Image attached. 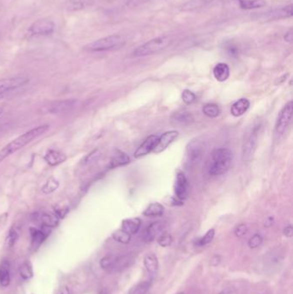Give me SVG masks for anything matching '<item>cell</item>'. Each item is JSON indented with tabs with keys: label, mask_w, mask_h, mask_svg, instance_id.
Here are the masks:
<instances>
[{
	"label": "cell",
	"mask_w": 293,
	"mask_h": 294,
	"mask_svg": "<svg viewBox=\"0 0 293 294\" xmlns=\"http://www.w3.org/2000/svg\"><path fill=\"white\" fill-rule=\"evenodd\" d=\"M214 236H215V230L214 229L208 230L204 236H202V238L198 239L197 245L198 246H204V245L210 244L212 241V239L214 238Z\"/></svg>",
	"instance_id": "cell-37"
},
{
	"label": "cell",
	"mask_w": 293,
	"mask_h": 294,
	"mask_svg": "<svg viewBox=\"0 0 293 294\" xmlns=\"http://www.w3.org/2000/svg\"><path fill=\"white\" fill-rule=\"evenodd\" d=\"M113 238L116 240V242H120L123 244H128L131 240V235L128 232H126L125 230H117L113 233Z\"/></svg>",
	"instance_id": "cell-32"
},
{
	"label": "cell",
	"mask_w": 293,
	"mask_h": 294,
	"mask_svg": "<svg viewBox=\"0 0 293 294\" xmlns=\"http://www.w3.org/2000/svg\"><path fill=\"white\" fill-rule=\"evenodd\" d=\"M242 9L253 10L266 6L265 0H236Z\"/></svg>",
	"instance_id": "cell-27"
},
{
	"label": "cell",
	"mask_w": 293,
	"mask_h": 294,
	"mask_svg": "<svg viewBox=\"0 0 293 294\" xmlns=\"http://www.w3.org/2000/svg\"><path fill=\"white\" fill-rule=\"evenodd\" d=\"M58 182L55 180L54 178H50L48 181L46 182L45 185L42 187V192L46 194L52 193L54 192L55 190H57L58 188Z\"/></svg>",
	"instance_id": "cell-35"
},
{
	"label": "cell",
	"mask_w": 293,
	"mask_h": 294,
	"mask_svg": "<svg viewBox=\"0 0 293 294\" xmlns=\"http://www.w3.org/2000/svg\"><path fill=\"white\" fill-rule=\"evenodd\" d=\"M120 264L119 258L114 256V254H108L102 258L100 260V266H101L102 270L108 272H111L113 270H116V268H118Z\"/></svg>",
	"instance_id": "cell-20"
},
{
	"label": "cell",
	"mask_w": 293,
	"mask_h": 294,
	"mask_svg": "<svg viewBox=\"0 0 293 294\" xmlns=\"http://www.w3.org/2000/svg\"><path fill=\"white\" fill-rule=\"evenodd\" d=\"M232 150L228 148H217L212 152L211 161L208 166V172L211 176H221L229 170L232 164Z\"/></svg>",
	"instance_id": "cell-2"
},
{
	"label": "cell",
	"mask_w": 293,
	"mask_h": 294,
	"mask_svg": "<svg viewBox=\"0 0 293 294\" xmlns=\"http://www.w3.org/2000/svg\"><path fill=\"white\" fill-rule=\"evenodd\" d=\"M293 34L292 30L290 28V30L287 31L286 34H284V39L287 42H292Z\"/></svg>",
	"instance_id": "cell-48"
},
{
	"label": "cell",
	"mask_w": 293,
	"mask_h": 294,
	"mask_svg": "<svg viewBox=\"0 0 293 294\" xmlns=\"http://www.w3.org/2000/svg\"><path fill=\"white\" fill-rule=\"evenodd\" d=\"M248 232V227L245 224H239L238 226H236L235 230V235L238 238H242V236L246 235Z\"/></svg>",
	"instance_id": "cell-44"
},
{
	"label": "cell",
	"mask_w": 293,
	"mask_h": 294,
	"mask_svg": "<svg viewBox=\"0 0 293 294\" xmlns=\"http://www.w3.org/2000/svg\"><path fill=\"white\" fill-rule=\"evenodd\" d=\"M55 30V24L48 19H39L34 22L28 28V33L34 36H48Z\"/></svg>",
	"instance_id": "cell-7"
},
{
	"label": "cell",
	"mask_w": 293,
	"mask_h": 294,
	"mask_svg": "<svg viewBox=\"0 0 293 294\" xmlns=\"http://www.w3.org/2000/svg\"><path fill=\"white\" fill-rule=\"evenodd\" d=\"M173 242V238L170 234H164L158 240V244L161 247H168Z\"/></svg>",
	"instance_id": "cell-41"
},
{
	"label": "cell",
	"mask_w": 293,
	"mask_h": 294,
	"mask_svg": "<svg viewBox=\"0 0 293 294\" xmlns=\"http://www.w3.org/2000/svg\"><path fill=\"white\" fill-rule=\"evenodd\" d=\"M178 135H179V132L178 131H174V130L164 132L161 137H159L158 142L156 148L153 150V152L154 154H160V152L166 150L167 147L172 142H174V140L178 138Z\"/></svg>",
	"instance_id": "cell-13"
},
{
	"label": "cell",
	"mask_w": 293,
	"mask_h": 294,
	"mask_svg": "<svg viewBox=\"0 0 293 294\" xmlns=\"http://www.w3.org/2000/svg\"><path fill=\"white\" fill-rule=\"evenodd\" d=\"M57 294H70V289L68 288V286H63L60 288H58V292H57Z\"/></svg>",
	"instance_id": "cell-49"
},
{
	"label": "cell",
	"mask_w": 293,
	"mask_h": 294,
	"mask_svg": "<svg viewBox=\"0 0 293 294\" xmlns=\"http://www.w3.org/2000/svg\"><path fill=\"white\" fill-rule=\"evenodd\" d=\"M126 39L120 34H111L101 39L94 40L84 46L86 52H104L124 46Z\"/></svg>",
	"instance_id": "cell-3"
},
{
	"label": "cell",
	"mask_w": 293,
	"mask_h": 294,
	"mask_svg": "<svg viewBox=\"0 0 293 294\" xmlns=\"http://www.w3.org/2000/svg\"><path fill=\"white\" fill-rule=\"evenodd\" d=\"M144 265L147 271L152 274H155L158 270V260L154 254H148L144 258Z\"/></svg>",
	"instance_id": "cell-24"
},
{
	"label": "cell",
	"mask_w": 293,
	"mask_h": 294,
	"mask_svg": "<svg viewBox=\"0 0 293 294\" xmlns=\"http://www.w3.org/2000/svg\"><path fill=\"white\" fill-rule=\"evenodd\" d=\"M210 0H188L180 6V10L182 12H192L206 6Z\"/></svg>",
	"instance_id": "cell-26"
},
{
	"label": "cell",
	"mask_w": 293,
	"mask_h": 294,
	"mask_svg": "<svg viewBox=\"0 0 293 294\" xmlns=\"http://www.w3.org/2000/svg\"><path fill=\"white\" fill-rule=\"evenodd\" d=\"M182 98L186 104H192L196 100V96L190 90H184L182 94Z\"/></svg>",
	"instance_id": "cell-38"
},
{
	"label": "cell",
	"mask_w": 293,
	"mask_h": 294,
	"mask_svg": "<svg viewBox=\"0 0 293 294\" xmlns=\"http://www.w3.org/2000/svg\"><path fill=\"white\" fill-rule=\"evenodd\" d=\"M292 112L293 102L292 101H290L284 105V108L278 114V119L276 120V125H275V130L277 134H283L286 132V130L292 122Z\"/></svg>",
	"instance_id": "cell-8"
},
{
	"label": "cell",
	"mask_w": 293,
	"mask_h": 294,
	"mask_svg": "<svg viewBox=\"0 0 293 294\" xmlns=\"http://www.w3.org/2000/svg\"><path fill=\"white\" fill-rule=\"evenodd\" d=\"M2 114H3V110H2V108H0V116H2Z\"/></svg>",
	"instance_id": "cell-52"
},
{
	"label": "cell",
	"mask_w": 293,
	"mask_h": 294,
	"mask_svg": "<svg viewBox=\"0 0 293 294\" xmlns=\"http://www.w3.org/2000/svg\"><path fill=\"white\" fill-rule=\"evenodd\" d=\"M202 112L209 118H216L220 116V108L214 104H206L202 107Z\"/></svg>",
	"instance_id": "cell-30"
},
{
	"label": "cell",
	"mask_w": 293,
	"mask_h": 294,
	"mask_svg": "<svg viewBox=\"0 0 293 294\" xmlns=\"http://www.w3.org/2000/svg\"><path fill=\"white\" fill-rule=\"evenodd\" d=\"M250 102L246 98H241L238 101L236 102L234 104L232 105L230 108V113L232 116L235 117H239L244 114L250 108Z\"/></svg>",
	"instance_id": "cell-18"
},
{
	"label": "cell",
	"mask_w": 293,
	"mask_h": 294,
	"mask_svg": "<svg viewBox=\"0 0 293 294\" xmlns=\"http://www.w3.org/2000/svg\"><path fill=\"white\" fill-rule=\"evenodd\" d=\"M272 224H274V218L272 217H268L266 218V220H265V223H264V226L265 227H271L272 226Z\"/></svg>",
	"instance_id": "cell-50"
},
{
	"label": "cell",
	"mask_w": 293,
	"mask_h": 294,
	"mask_svg": "<svg viewBox=\"0 0 293 294\" xmlns=\"http://www.w3.org/2000/svg\"><path fill=\"white\" fill-rule=\"evenodd\" d=\"M230 294L227 291H222V292H220V294Z\"/></svg>",
	"instance_id": "cell-51"
},
{
	"label": "cell",
	"mask_w": 293,
	"mask_h": 294,
	"mask_svg": "<svg viewBox=\"0 0 293 294\" xmlns=\"http://www.w3.org/2000/svg\"><path fill=\"white\" fill-rule=\"evenodd\" d=\"M10 283V264L6 260H4L0 264V286L7 288Z\"/></svg>",
	"instance_id": "cell-23"
},
{
	"label": "cell",
	"mask_w": 293,
	"mask_h": 294,
	"mask_svg": "<svg viewBox=\"0 0 293 294\" xmlns=\"http://www.w3.org/2000/svg\"><path fill=\"white\" fill-rule=\"evenodd\" d=\"M174 194L179 200L182 202L188 197L190 184L186 176L182 172H178L174 185Z\"/></svg>",
	"instance_id": "cell-10"
},
{
	"label": "cell",
	"mask_w": 293,
	"mask_h": 294,
	"mask_svg": "<svg viewBox=\"0 0 293 294\" xmlns=\"http://www.w3.org/2000/svg\"><path fill=\"white\" fill-rule=\"evenodd\" d=\"M141 226L140 218H128L122 221V230L130 235H134L138 232Z\"/></svg>",
	"instance_id": "cell-21"
},
{
	"label": "cell",
	"mask_w": 293,
	"mask_h": 294,
	"mask_svg": "<svg viewBox=\"0 0 293 294\" xmlns=\"http://www.w3.org/2000/svg\"><path fill=\"white\" fill-rule=\"evenodd\" d=\"M164 208L162 204L153 202L148 206V208L144 211L143 214L146 217H160L164 214Z\"/></svg>",
	"instance_id": "cell-25"
},
{
	"label": "cell",
	"mask_w": 293,
	"mask_h": 294,
	"mask_svg": "<svg viewBox=\"0 0 293 294\" xmlns=\"http://www.w3.org/2000/svg\"><path fill=\"white\" fill-rule=\"evenodd\" d=\"M100 156H101V152H99V150H95L86 156V160H84V164L95 162L96 160H98Z\"/></svg>",
	"instance_id": "cell-42"
},
{
	"label": "cell",
	"mask_w": 293,
	"mask_h": 294,
	"mask_svg": "<svg viewBox=\"0 0 293 294\" xmlns=\"http://www.w3.org/2000/svg\"><path fill=\"white\" fill-rule=\"evenodd\" d=\"M30 232L32 244L34 246V248H38L48 235V232H45L44 230H38V229H31Z\"/></svg>",
	"instance_id": "cell-28"
},
{
	"label": "cell",
	"mask_w": 293,
	"mask_h": 294,
	"mask_svg": "<svg viewBox=\"0 0 293 294\" xmlns=\"http://www.w3.org/2000/svg\"><path fill=\"white\" fill-rule=\"evenodd\" d=\"M158 135H150L135 152V158H140L142 156H146L150 152H153V150L156 148L158 142Z\"/></svg>",
	"instance_id": "cell-12"
},
{
	"label": "cell",
	"mask_w": 293,
	"mask_h": 294,
	"mask_svg": "<svg viewBox=\"0 0 293 294\" xmlns=\"http://www.w3.org/2000/svg\"><path fill=\"white\" fill-rule=\"evenodd\" d=\"M283 233H284V235L287 238H292L293 235V228L290 224L289 226H287L286 228H284V230H283Z\"/></svg>",
	"instance_id": "cell-46"
},
{
	"label": "cell",
	"mask_w": 293,
	"mask_h": 294,
	"mask_svg": "<svg viewBox=\"0 0 293 294\" xmlns=\"http://www.w3.org/2000/svg\"><path fill=\"white\" fill-rule=\"evenodd\" d=\"M150 288V282H143L138 283L129 291L128 294H146Z\"/></svg>",
	"instance_id": "cell-33"
},
{
	"label": "cell",
	"mask_w": 293,
	"mask_h": 294,
	"mask_svg": "<svg viewBox=\"0 0 293 294\" xmlns=\"http://www.w3.org/2000/svg\"><path fill=\"white\" fill-rule=\"evenodd\" d=\"M293 15L292 4H289L283 8L272 10V12H268L265 18L269 20H278V19L289 18Z\"/></svg>",
	"instance_id": "cell-15"
},
{
	"label": "cell",
	"mask_w": 293,
	"mask_h": 294,
	"mask_svg": "<svg viewBox=\"0 0 293 294\" xmlns=\"http://www.w3.org/2000/svg\"><path fill=\"white\" fill-rule=\"evenodd\" d=\"M282 258L280 256H278L277 254H274V256H270L268 258V264H270V266H276L280 264Z\"/></svg>",
	"instance_id": "cell-45"
},
{
	"label": "cell",
	"mask_w": 293,
	"mask_h": 294,
	"mask_svg": "<svg viewBox=\"0 0 293 294\" xmlns=\"http://www.w3.org/2000/svg\"><path fill=\"white\" fill-rule=\"evenodd\" d=\"M178 294H186L185 292H179Z\"/></svg>",
	"instance_id": "cell-53"
},
{
	"label": "cell",
	"mask_w": 293,
	"mask_h": 294,
	"mask_svg": "<svg viewBox=\"0 0 293 294\" xmlns=\"http://www.w3.org/2000/svg\"><path fill=\"white\" fill-rule=\"evenodd\" d=\"M40 221L44 226L54 228L58 226L60 218L52 212H45L40 216Z\"/></svg>",
	"instance_id": "cell-29"
},
{
	"label": "cell",
	"mask_w": 293,
	"mask_h": 294,
	"mask_svg": "<svg viewBox=\"0 0 293 294\" xmlns=\"http://www.w3.org/2000/svg\"><path fill=\"white\" fill-rule=\"evenodd\" d=\"M78 102L76 101V99H66V100L54 102L48 107V112L54 114L68 113L74 110L76 107Z\"/></svg>",
	"instance_id": "cell-11"
},
{
	"label": "cell",
	"mask_w": 293,
	"mask_h": 294,
	"mask_svg": "<svg viewBox=\"0 0 293 294\" xmlns=\"http://www.w3.org/2000/svg\"><path fill=\"white\" fill-rule=\"evenodd\" d=\"M94 4V0H66V8L70 12H78Z\"/></svg>",
	"instance_id": "cell-17"
},
{
	"label": "cell",
	"mask_w": 293,
	"mask_h": 294,
	"mask_svg": "<svg viewBox=\"0 0 293 294\" xmlns=\"http://www.w3.org/2000/svg\"><path fill=\"white\" fill-rule=\"evenodd\" d=\"M49 130L48 125H42L34 128L28 130L27 132L22 134L18 136V138L10 141L9 144L3 147L0 150V162H3L4 160L7 158L8 156L12 155L19 150L22 149L27 144L31 143L32 141L36 140V138L40 137L42 135L46 134Z\"/></svg>",
	"instance_id": "cell-1"
},
{
	"label": "cell",
	"mask_w": 293,
	"mask_h": 294,
	"mask_svg": "<svg viewBox=\"0 0 293 294\" xmlns=\"http://www.w3.org/2000/svg\"><path fill=\"white\" fill-rule=\"evenodd\" d=\"M259 126H256L251 129L250 132L245 137L242 148V155L244 161H248L253 156L254 152L256 150L257 143H258V134H259Z\"/></svg>",
	"instance_id": "cell-6"
},
{
	"label": "cell",
	"mask_w": 293,
	"mask_h": 294,
	"mask_svg": "<svg viewBox=\"0 0 293 294\" xmlns=\"http://www.w3.org/2000/svg\"><path fill=\"white\" fill-rule=\"evenodd\" d=\"M174 120L178 122L182 123V124H188V123L192 122V116L190 112L182 111V112H178V113L176 114Z\"/></svg>",
	"instance_id": "cell-36"
},
{
	"label": "cell",
	"mask_w": 293,
	"mask_h": 294,
	"mask_svg": "<svg viewBox=\"0 0 293 294\" xmlns=\"http://www.w3.org/2000/svg\"><path fill=\"white\" fill-rule=\"evenodd\" d=\"M30 82L27 78L12 77L0 80V96L26 86Z\"/></svg>",
	"instance_id": "cell-9"
},
{
	"label": "cell",
	"mask_w": 293,
	"mask_h": 294,
	"mask_svg": "<svg viewBox=\"0 0 293 294\" xmlns=\"http://www.w3.org/2000/svg\"><path fill=\"white\" fill-rule=\"evenodd\" d=\"M68 158L66 154H62L58 150H48L46 155L44 156V160L50 166H57L64 162Z\"/></svg>",
	"instance_id": "cell-16"
},
{
	"label": "cell",
	"mask_w": 293,
	"mask_h": 294,
	"mask_svg": "<svg viewBox=\"0 0 293 294\" xmlns=\"http://www.w3.org/2000/svg\"><path fill=\"white\" fill-rule=\"evenodd\" d=\"M19 235L18 230L15 228H12L10 230L6 239V248H12L13 246L16 244V241L18 240Z\"/></svg>",
	"instance_id": "cell-34"
},
{
	"label": "cell",
	"mask_w": 293,
	"mask_h": 294,
	"mask_svg": "<svg viewBox=\"0 0 293 294\" xmlns=\"http://www.w3.org/2000/svg\"><path fill=\"white\" fill-rule=\"evenodd\" d=\"M226 51L229 54L230 56H232V57H235V56H238V48L234 45L233 43H228L227 45H226Z\"/></svg>",
	"instance_id": "cell-43"
},
{
	"label": "cell",
	"mask_w": 293,
	"mask_h": 294,
	"mask_svg": "<svg viewBox=\"0 0 293 294\" xmlns=\"http://www.w3.org/2000/svg\"><path fill=\"white\" fill-rule=\"evenodd\" d=\"M68 212H69V208H68V206L58 204L54 208V214L60 218H63L66 217V215L68 214Z\"/></svg>",
	"instance_id": "cell-40"
},
{
	"label": "cell",
	"mask_w": 293,
	"mask_h": 294,
	"mask_svg": "<svg viewBox=\"0 0 293 294\" xmlns=\"http://www.w3.org/2000/svg\"><path fill=\"white\" fill-rule=\"evenodd\" d=\"M214 76L218 81L224 82L230 77V68L226 63H218L214 68Z\"/></svg>",
	"instance_id": "cell-22"
},
{
	"label": "cell",
	"mask_w": 293,
	"mask_h": 294,
	"mask_svg": "<svg viewBox=\"0 0 293 294\" xmlns=\"http://www.w3.org/2000/svg\"><path fill=\"white\" fill-rule=\"evenodd\" d=\"M263 242V238L262 235L260 234H254L250 239L248 240V247L250 248H256L259 247L260 245L262 244Z\"/></svg>",
	"instance_id": "cell-39"
},
{
	"label": "cell",
	"mask_w": 293,
	"mask_h": 294,
	"mask_svg": "<svg viewBox=\"0 0 293 294\" xmlns=\"http://www.w3.org/2000/svg\"><path fill=\"white\" fill-rule=\"evenodd\" d=\"M204 152V144L198 138L190 141L186 149V162L188 166H194L202 160Z\"/></svg>",
	"instance_id": "cell-5"
},
{
	"label": "cell",
	"mask_w": 293,
	"mask_h": 294,
	"mask_svg": "<svg viewBox=\"0 0 293 294\" xmlns=\"http://www.w3.org/2000/svg\"><path fill=\"white\" fill-rule=\"evenodd\" d=\"M171 42L172 40L170 37L167 36L153 38L152 40H148L147 42L144 43L143 45L135 48L132 54L134 57L152 56L168 48L170 45Z\"/></svg>",
	"instance_id": "cell-4"
},
{
	"label": "cell",
	"mask_w": 293,
	"mask_h": 294,
	"mask_svg": "<svg viewBox=\"0 0 293 294\" xmlns=\"http://www.w3.org/2000/svg\"><path fill=\"white\" fill-rule=\"evenodd\" d=\"M19 274L24 280H30L33 277V268L30 262H25L19 266Z\"/></svg>",
	"instance_id": "cell-31"
},
{
	"label": "cell",
	"mask_w": 293,
	"mask_h": 294,
	"mask_svg": "<svg viewBox=\"0 0 293 294\" xmlns=\"http://www.w3.org/2000/svg\"><path fill=\"white\" fill-rule=\"evenodd\" d=\"M129 162H130V158L128 155L122 150H117L110 161V168H118L120 166H126Z\"/></svg>",
	"instance_id": "cell-19"
},
{
	"label": "cell",
	"mask_w": 293,
	"mask_h": 294,
	"mask_svg": "<svg viewBox=\"0 0 293 294\" xmlns=\"http://www.w3.org/2000/svg\"><path fill=\"white\" fill-rule=\"evenodd\" d=\"M164 224L160 221L152 223L149 226L147 227L144 232V241L146 242H153L156 236H158L161 232L164 230Z\"/></svg>",
	"instance_id": "cell-14"
},
{
	"label": "cell",
	"mask_w": 293,
	"mask_h": 294,
	"mask_svg": "<svg viewBox=\"0 0 293 294\" xmlns=\"http://www.w3.org/2000/svg\"><path fill=\"white\" fill-rule=\"evenodd\" d=\"M220 262H221V258H220V256H215L212 258L210 264H211V266H217L218 265H220Z\"/></svg>",
	"instance_id": "cell-47"
}]
</instances>
